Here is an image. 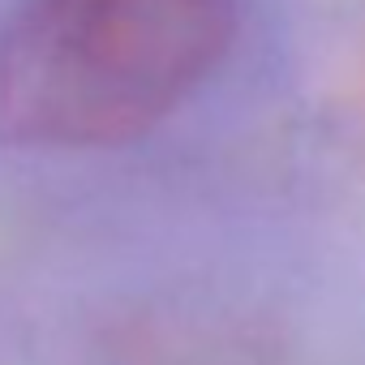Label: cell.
Wrapping results in <instances>:
<instances>
[{
    "label": "cell",
    "instance_id": "6da1fadb",
    "mask_svg": "<svg viewBox=\"0 0 365 365\" xmlns=\"http://www.w3.org/2000/svg\"><path fill=\"white\" fill-rule=\"evenodd\" d=\"M237 26V0H26L0 31V138L120 146L198 95Z\"/></svg>",
    "mask_w": 365,
    "mask_h": 365
}]
</instances>
